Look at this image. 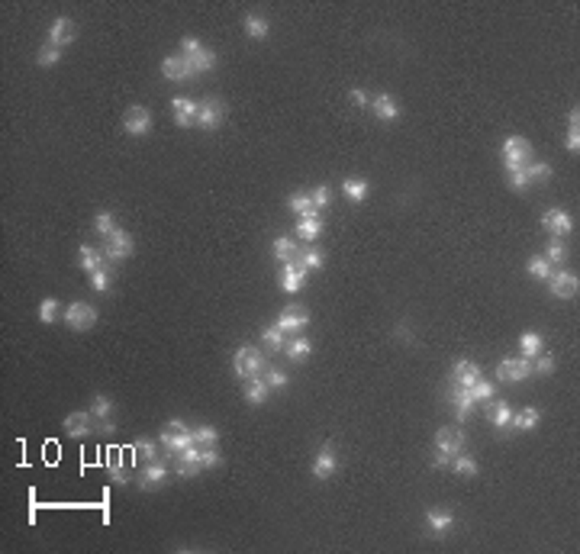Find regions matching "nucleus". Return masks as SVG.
Segmentation results:
<instances>
[{
  "mask_svg": "<svg viewBox=\"0 0 580 554\" xmlns=\"http://www.w3.org/2000/svg\"><path fill=\"white\" fill-rule=\"evenodd\" d=\"M265 371H267V358L261 348H255V345L236 348V355H232V374H236V377L252 380V377H261Z\"/></svg>",
  "mask_w": 580,
  "mask_h": 554,
  "instance_id": "1",
  "label": "nucleus"
},
{
  "mask_svg": "<svg viewBox=\"0 0 580 554\" xmlns=\"http://www.w3.org/2000/svg\"><path fill=\"white\" fill-rule=\"evenodd\" d=\"M158 445L171 455H181L187 445H194V429H187V422H181V419H168L158 432Z\"/></svg>",
  "mask_w": 580,
  "mask_h": 554,
  "instance_id": "2",
  "label": "nucleus"
},
{
  "mask_svg": "<svg viewBox=\"0 0 580 554\" xmlns=\"http://www.w3.org/2000/svg\"><path fill=\"white\" fill-rule=\"evenodd\" d=\"M181 55L191 61L194 75H203V71H210L216 65V52L203 49V46H200V39H194V36H184L181 39Z\"/></svg>",
  "mask_w": 580,
  "mask_h": 554,
  "instance_id": "3",
  "label": "nucleus"
},
{
  "mask_svg": "<svg viewBox=\"0 0 580 554\" xmlns=\"http://www.w3.org/2000/svg\"><path fill=\"white\" fill-rule=\"evenodd\" d=\"M61 319H65V326L75 329V332H87V329L97 326V310H94L91 303H84V300H75V303L65 306Z\"/></svg>",
  "mask_w": 580,
  "mask_h": 554,
  "instance_id": "4",
  "label": "nucleus"
},
{
  "mask_svg": "<svg viewBox=\"0 0 580 554\" xmlns=\"http://www.w3.org/2000/svg\"><path fill=\"white\" fill-rule=\"evenodd\" d=\"M500 155H503V168H519V165H529V161H532L535 149L526 136H510L503 142V149H500Z\"/></svg>",
  "mask_w": 580,
  "mask_h": 554,
  "instance_id": "5",
  "label": "nucleus"
},
{
  "mask_svg": "<svg viewBox=\"0 0 580 554\" xmlns=\"http://www.w3.org/2000/svg\"><path fill=\"white\" fill-rule=\"evenodd\" d=\"M222 122H226V103L222 97H206L203 103H197V126L206 132L220 130Z\"/></svg>",
  "mask_w": 580,
  "mask_h": 554,
  "instance_id": "6",
  "label": "nucleus"
},
{
  "mask_svg": "<svg viewBox=\"0 0 580 554\" xmlns=\"http://www.w3.org/2000/svg\"><path fill=\"white\" fill-rule=\"evenodd\" d=\"M136 251V242H132V236L126 232V229H116L110 239H103V255H107V265H120V261H126Z\"/></svg>",
  "mask_w": 580,
  "mask_h": 554,
  "instance_id": "7",
  "label": "nucleus"
},
{
  "mask_svg": "<svg viewBox=\"0 0 580 554\" xmlns=\"http://www.w3.org/2000/svg\"><path fill=\"white\" fill-rule=\"evenodd\" d=\"M122 130L130 132V136H149V132H152V110L142 103L130 106V110L122 113Z\"/></svg>",
  "mask_w": 580,
  "mask_h": 554,
  "instance_id": "8",
  "label": "nucleus"
},
{
  "mask_svg": "<svg viewBox=\"0 0 580 554\" xmlns=\"http://www.w3.org/2000/svg\"><path fill=\"white\" fill-rule=\"evenodd\" d=\"M281 332H303L306 326H310V310L306 306H300V303H290V306H284L281 310V316H277V322H275Z\"/></svg>",
  "mask_w": 580,
  "mask_h": 554,
  "instance_id": "9",
  "label": "nucleus"
},
{
  "mask_svg": "<svg viewBox=\"0 0 580 554\" xmlns=\"http://www.w3.org/2000/svg\"><path fill=\"white\" fill-rule=\"evenodd\" d=\"M496 377L503 384H519V380L532 377V361L529 358H503L496 365Z\"/></svg>",
  "mask_w": 580,
  "mask_h": 554,
  "instance_id": "10",
  "label": "nucleus"
},
{
  "mask_svg": "<svg viewBox=\"0 0 580 554\" xmlns=\"http://www.w3.org/2000/svg\"><path fill=\"white\" fill-rule=\"evenodd\" d=\"M548 290H551V296H557V300H574V296L580 294V277L574 271H551Z\"/></svg>",
  "mask_w": 580,
  "mask_h": 554,
  "instance_id": "11",
  "label": "nucleus"
},
{
  "mask_svg": "<svg viewBox=\"0 0 580 554\" xmlns=\"http://www.w3.org/2000/svg\"><path fill=\"white\" fill-rule=\"evenodd\" d=\"M435 451H445V455L465 451V429L461 425H442L435 432Z\"/></svg>",
  "mask_w": 580,
  "mask_h": 554,
  "instance_id": "12",
  "label": "nucleus"
},
{
  "mask_svg": "<svg viewBox=\"0 0 580 554\" xmlns=\"http://www.w3.org/2000/svg\"><path fill=\"white\" fill-rule=\"evenodd\" d=\"M65 432L71 435V439H84V435L97 432V419H94L91 410H77V413H68L65 416Z\"/></svg>",
  "mask_w": 580,
  "mask_h": 554,
  "instance_id": "13",
  "label": "nucleus"
},
{
  "mask_svg": "<svg viewBox=\"0 0 580 554\" xmlns=\"http://www.w3.org/2000/svg\"><path fill=\"white\" fill-rule=\"evenodd\" d=\"M336 467H339L336 445H332V441H326V445L316 451V458H313V477L316 480H329L332 474H336Z\"/></svg>",
  "mask_w": 580,
  "mask_h": 554,
  "instance_id": "14",
  "label": "nucleus"
},
{
  "mask_svg": "<svg viewBox=\"0 0 580 554\" xmlns=\"http://www.w3.org/2000/svg\"><path fill=\"white\" fill-rule=\"evenodd\" d=\"M371 110H374V116L381 122H397L400 120V100L393 97V94L381 91L371 97Z\"/></svg>",
  "mask_w": 580,
  "mask_h": 554,
  "instance_id": "15",
  "label": "nucleus"
},
{
  "mask_svg": "<svg viewBox=\"0 0 580 554\" xmlns=\"http://www.w3.org/2000/svg\"><path fill=\"white\" fill-rule=\"evenodd\" d=\"M165 480H168V467L161 461H149V464H142V471H139V477H136V486L139 490H158Z\"/></svg>",
  "mask_w": 580,
  "mask_h": 554,
  "instance_id": "16",
  "label": "nucleus"
},
{
  "mask_svg": "<svg viewBox=\"0 0 580 554\" xmlns=\"http://www.w3.org/2000/svg\"><path fill=\"white\" fill-rule=\"evenodd\" d=\"M542 226L548 229L555 239H565V236H571V232H574V220L567 216L565 210H557V206H555V210H545L542 213Z\"/></svg>",
  "mask_w": 580,
  "mask_h": 554,
  "instance_id": "17",
  "label": "nucleus"
},
{
  "mask_svg": "<svg viewBox=\"0 0 580 554\" xmlns=\"http://www.w3.org/2000/svg\"><path fill=\"white\" fill-rule=\"evenodd\" d=\"M175 471L181 474V477H197L200 471H203V461H200V445H187V448L181 451V455H175Z\"/></svg>",
  "mask_w": 580,
  "mask_h": 554,
  "instance_id": "18",
  "label": "nucleus"
},
{
  "mask_svg": "<svg viewBox=\"0 0 580 554\" xmlns=\"http://www.w3.org/2000/svg\"><path fill=\"white\" fill-rule=\"evenodd\" d=\"M161 75L168 77V81L181 84V81H187V77H194V68H191V61L184 58V55H165V61H161Z\"/></svg>",
  "mask_w": 580,
  "mask_h": 554,
  "instance_id": "19",
  "label": "nucleus"
},
{
  "mask_svg": "<svg viewBox=\"0 0 580 554\" xmlns=\"http://www.w3.org/2000/svg\"><path fill=\"white\" fill-rule=\"evenodd\" d=\"M426 525L435 539H442V535H448V531L455 529V516H451V509L432 506V509H426Z\"/></svg>",
  "mask_w": 580,
  "mask_h": 554,
  "instance_id": "20",
  "label": "nucleus"
},
{
  "mask_svg": "<svg viewBox=\"0 0 580 554\" xmlns=\"http://www.w3.org/2000/svg\"><path fill=\"white\" fill-rule=\"evenodd\" d=\"M171 113H175V122L181 130H191L197 126V103L191 97H175L171 100Z\"/></svg>",
  "mask_w": 580,
  "mask_h": 554,
  "instance_id": "21",
  "label": "nucleus"
},
{
  "mask_svg": "<svg viewBox=\"0 0 580 554\" xmlns=\"http://www.w3.org/2000/svg\"><path fill=\"white\" fill-rule=\"evenodd\" d=\"M448 400L455 403V416H458V422H467V416L474 413V396H471V390L467 387H461V384H451V390H448Z\"/></svg>",
  "mask_w": 580,
  "mask_h": 554,
  "instance_id": "22",
  "label": "nucleus"
},
{
  "mask_svg": "<svg viewBox=\"0 0 580 554\" xmlns=\"http://www.w3.org/2000/svg\"><path fill=\"white\" fill-rule=\"evenodd\" d=\"M306 267H300L297 261H287V265L281 267V287L287 290V294H300V290L306 287Z\"/></svg>",
  "mask_w": 580,
  "mask_h": 554,
  "instance_id": "23",
  "label": "nucleus"
},
{
  "mask_svg": "<svg viewBox=\"0 0 580 554\" xmlns=\"http://www.w3.org/2000/svg\"><path fill=\"white\" fill-rule=\"evenodd\" d=\"M75 39H77V26L71 23L68 16H58V20L52 23V30H49V42L58 46V49H65V46H71Z\"/></svg>",
  "mask_w": 580,
  "mask_h": 554,
  "instance_id": "24",
  "label": "nucleus"
},
{
  "mask_svg": "<svg viewBox=\"0 0 580 554\" xmlns=\"http://www.w3.org/2000/svg\"><path fill=\"white\" fill-rule=\"evenodd\" d=\"M77 267L87 271V274L107 267V255H103V248H97V245H81V248H77Z\"/></svg>",
  "mask_w": 580,
  "mask_h": 554,
  "instance_id": "25",
  "label": "nucleus"
},
{
  "mask_svg": "<svg viewBox=\"0 0 580 554\" xmlns=\"http://www.w3.org/2000/svg\"><path fill=\"white\" fill-rule=\"evenodd\" d=\"M484 413H487V419L496 425V429H510V422H512V406H510L506 400H487Z\"/></svg>",
  "mask_w": 580,
  "mask_h": 554,
  "instance_id": "26",
  "label": "nucleus"
},
{
  "mask_svg": "<svg viewBox=\"0 0 580 554\" xmlns=\"http://www.w3.org/2000/svg\"><path fill=\"white\" fill-rule=\"evenodd\" d=\"M290 261H297V265L306 267V271H320V267L326 265V251L316 248V245H306V248L294 251V258H290Z\"/></svg>",
  "mask_w": 580,
  "mask_h": 554,
  "instance_id": "27",
  "label": "nucleus"
},
{
  "mask_svg": "<svg viewBox=\"0 0 580 554\" xmlns=\"http://www.w3.org/2000/svg\"><path fill=\"white\" fill-rule=\"evenodd\" d=\"M481 380V365H474V361H458V365L451 367V384H461V387H471Z\"/></svg>",
  "mask_w": 580,
  "mask_h": 554,
  "instance_id": "28",
  "label": "nucleus"
},
{
  "mask_svg": "<svg viewBox=\"0 0 580 554\" xmlns=\"http://www.w3.org/2000/svg\"><path fill=\"white\" fill-rule=\"evenodd\" d=\"M242 396H245V403H252V406H265L267 396H271V387L265 384V377H252V380H245Z\"/></svg>",
  "mask_w": 580,
  "mask_h": 554,
  "instance_id": "29",
  "label": "nucleus"
},
{
  "mask_svg": "<svg viewBox=\"0 0 580 554\" xmlns=\"http://www.w3.org/2000/svg\"><path fill=\"white\" fill-rule=\"evenodd\" d=\"M320 236H322L320 213H306V216H300V222H297V239H303V242H316Z\"/></svg>",
  "mask_w": 580,
  "mask_h": 554,
  "instance_id": "30",
  "label": "nucleus"
},
{
  "mask_svg": "<svg viewBox=\"0 0 580 554\" xmlns=\"http://www.w3.org/2000/svg\"><path fill=\"white\" fill-rule=\"evenodd\" d=\"M310 351H313V342L306 339V335H297L294 342H287L284 345V355L294 361V365H303L306 358H310Z\"/></svg>",
  "mask_w": 580,
  "mask_h": 554,
  "instance_id": "31",
  "label": "nucleus"
},
{
  "mask_svg": "<svg viewBox=\"0 0 580 554\" xmlns=\"http://www.w3.org/2000/svg\"><path fill=\"white\" fill-rule=\"evenodd\" d=\"M448 467L458 474V477H477V474H481V464L474 461L471 455H461V451H458V455H451Z\"/></svg>",
  "mask_w": 580,
  "mask_h": 554,
  "instance_id": "32",
  "label": "nucleus"
},
{
  "mask_svg": "<svg viewBox=\"0 0 580 554\" xmlns=\"http://www.w3.org/2000/svg\"><path fill=\"white\" fill-rule=\"evenodd\" d=\"M342 190H345V197H348L351 203H361V200L371 194V184H367L365 177H345V181H342Z\"/></svg>",
  "mask_w": 580,
  "mask_h": 554,
  "instance_id": "33",
  "label": "nucleus"
},
{
  "mask_svg": "<svg viewBox=\"0 0 580 554\" xmlns=\"http://www.w3.org/2000/svg\"><path fill=\"white\" fill-rule=\"evenodd\" d=\"M538 419H542V413L535 410V406H526L522 413H516L510 422V429H516V432H532L535 425H538Z\"/></svg>",
  "mask_w": 580,
  "mask_h": 554,
  "instance_id": "34",
  "label": "nucleus"
},
{
  "mask_svg": "<svg viewBox=\"0 0 580 554\" xmlns=\"http://www.w3.org/2000/svg\"><path fill=\"white\" fill-rule=\"evenodd\" d=\"M242 26H245V36H252V39H267V32H271L267 20L265 16H258V13H248L242 20Z\"/></svg>",
  "mask_w": 580,
  "mask_h": 554,
  "instance_id": "35",
  "label": "nucleus"
},
{
  "mask_svg": "<svg viewBox=\"0 0 580 554\" xmlns=\"http://www.w3.org/2000/svg\"><path fill=\"white\" fill-rule=\"evenodd\" d=\"M132 455L139 458L142 464H149V461H158V441H152V439H139V441H132Z\"/></svg>",
  "mask_w": 580,
  "mask_h": 554,
  "instance_id": "36",
  "label": "nucleus"
},
{
  "mask_svg": "<svg viewBox=\"0 0 580 554\" xmlns=\"http://www.w3.org/2000/svg\"><path fill=\"white\" fill-rule=\"evenodd\" d=\"M565 149H567L571 155H577V152H580V110H577V106L571 110V126H567Z\"/></svg>",
  "mask_w": 580,
  "mask_h": 554,
  "instance_id": "37",
  "label": "nucleus"
},
{
  "mask_svg": "<svg viewBox=\"0 0 580 554\" xmlns=\"http://www.w3.org/2000/svg\"><path fill=\"white\" fill-rule=\"evenodd\" d=\"M287 206H290V213H297V216H306V213H320V210L313 206V197H310V194H303V190L290 194Z\"/></svg>",
  "mask_w": 580,
  "mask_h": 554,
  "instance_id": "38",
  "label": "nucleus"
},
{
  "mask_svg": "<svg viewBox=\"0 0 580 554\" xmlns=\"http://www.w3.org/2000/svg\"><path fill=\"white\" fill-rule=\"evenodd\" d=\"M61 55H65V49L46 42V46L36 52V65H39V68H52V65H58V61H61Z\"/></svg>",
  "mask_w": 580,
  "mask_h": 554,
  "instance_id": "39",
  "label": "nucleus"
},
{
  "mask_svg": "<svg viewBox=\"0 0 580 554\" xmlns=\"http://www.w3.org/2000/svg\"><path fill=\"white\" fill-rule=\"evenodd\" d=\"M545 261H548L551 267H555V265H565V261H567V245L561 242V239L551 236V239H548V248H545Z\"/></svg>",
  "mask_w": 580,
  "mask_h": 554,
  "instance_id": "40",
  "label": "nucleus"
},
{
  "mask_svg": "<svg viewBox=\"0 0 580 554\" xmlns=\"http://www.w3.org/2000/svg\"><path fill=\"white\" fill-rule=\"evenodd\" d=\"M271 251H275V258L281 261V265H287V261L294 258L297 245H294V239H290V236H277V239H275V245H271Z\"/></svg>",
  "mask_w": 580,
  "mask_h": 554,
  "instance_id": "41",
  "label": "nucleus"
},
{
  "mask_svg": "<svg viewBox=\"0 0 580 554\" xmlns=\"http://www.w3.org/2000/svg\"><path fill=\"white\" fill-rule=\"evenodd\" d=\"M526 271H529V277H535V281H548L555 267H551L548 261H545V255H535V258H529Z\"/></svg>",
  "mask_w": 580,
  "mask_h": 554,
  "instance_id": "42",
  "label": "nucleus"
},
{
  "mask_svg": "<svg viewBox=\"0 0 580 554\" xmlns=\"http://www.w3.org/2000/svg\"><path fill=\"white\" fill-rule=\"evenodd\" d=\"M519 348H522V358H529V361H532L535 355H542V335H538V332H522Z\"/></svg>",
  "mask_w": 580,
  "mask_h": 554,
  "instance_id": "43",
  "label": "nucleus"
},
{
  "mask_svg": "<svg viewBox=\"0 0 580 554\" xmlns=\"http://www.w3.org/2000/svg\"><path fill=\"white\" fill-rule=\"evenodd\" d=\"M91 413H94V419H97V422H110L113 400H110V396H103V394H97V396L91 400Z\"/></svg>",
  "mask_w": 580,
  "mask_h": 554,
  "instance_id": "44",
  "label": "nucleus"
},
{
  "mask_svg": "<svg viewBox=\"0 0 580 554\" xmlns=\"http://www.w3.org/2000/svg\"><path fill=\"white\" fill-rule=\"evenodd\" d=\"M261 339H265V345L271 351H284V345H287V332H281L277 326H265L261 329Z\"/></svg>",
  "mask_w": 580,
  "mask_h": 554,
  "instance_id": "45",
  "label": "nucleus"
},
{
  "mask_svg": "<svg viewBox=\"0 0 580 554\" xmlns=\"http://www.w3.org/2000/svg\"><path fill=\"white\" fill-rule=\"evenodd\" d=\"M107 467H110V480H113V484H130V480H132L130 471L122 467V455H120V451H113V455H110Z\"/></svg>",
  "mask_w": 580,
  "mask_h": 554,
  "instance_id": "46",
  "label": "nucleus"
},
{
  "mask_svg": "<svg viewBox=\"0 0 580 554\" xmlns=\"http://www.w3.org/2000/svg\"><path fill=\"white\" fill-rule=\"evenodd\" d=\"M526 175H529V181L532 184H545V181H551V165L548 161H529Z\"/></svg>",
  "mask_w": 580,
  "mask_h": 554,
  "instance_id": "47",
  "label": "nucleus"
},
{
  "mask_svg": "<svg viewBox=\"0 0 580 554\" xmlns=\"http://www.w3.org/2000/svg\"><path fill=\"white\" fill-rule=\"evenodd\" d=\"M94 232H97V236H103V239H110V236H113V232H116V220H113V213H107V210H103V213H97V216H94Z\"/></svg>",
  "mask_w": 580,
  "mask_h": 554,
  "instance_id": "48",
  "label": "nucleus"
},
{
  "mask_svg": "<svg viewBox=\"0 0 580 554\" xmlns=\"http://www.w3.org/2000/svg\"><path fill=\"white\" fill-rule=\"evenodd\" d=\"M216 441H220V432H216L213 425H200V429H194V445H200V448H213Z\"/></svg>",
  "mask_w": 580,
  "mask_h": 554,
  "instance_id": "49",
  "label": "nucleus"
},
{
  "mask_svg": "<svg viewBox=\"0 0 580 554\" xmlns=\"http://www.w3.org/2000/svg\"><path fill=\"white\" fill-rule=\"evenodd\" d=\"M506 175H510V187L512 190H529V187H532V181H529V175H526V165L506 168Z\"/></svg>",
  "mask_w": 580,
  "mask_h": 554,
  "instance_id": "50",
  "label": "nucleus"
},
{
  "mask_svg": "<svg viewBox=\"0 0 580 554\" xmlns=\"http://www.w3.org/2000/svg\"><path fill=\"white\" fill-rule=\"evenodd\" d=\"M39 319H42L46 326H52L55 319H58V300H55V296H46V300L39 303Z\"/></svg>",
  "mask_w": 580,
  "mask_h": 554,
  "instance_id": "51",
  "label": "nucleus"
},
{
  "mask_svg": "<svg viewBox=\"0 0 580 554\" xmlns=\"http://www.w3.org/2000/svg\"><path fill=\"white\" fill-rule=\"evenodd\" d=\"M555 367H557L555 355H545L542 351V355L532 358V374H545V377H548V374H555Z\"/></svg>",
  "mask_w": 580,
  "mask_h": 554,
  "instance_id": "52",
  "label": "nucleus"
},
{
  "mask_svg": "<svg viewBox=\"0 0 580 554\" xmlns=\"http://www.w3.org/2000/svg\"><path fill=\"white\" fill-rule=\"evenodd\" d=\"M471 396H474V403H487V400H493V384H487V380H477V384H471Z\"/></svg>",
  "mask_w": 580,
  "mask_h": 554,
  "instance_id": "53",
  "label": "nucleus"
},
{
  "mask_svg": "<svg viewBox=\"0 0 580 554\" xmlns=\"http://www.w3.org/2000/svg\"><path fill=\"white\" fill-rule=\"evenodd\" d=\"M261 377H265V384H267L271 390H284V387H287V374H284L281 367H267Z\"/></svg>",
  "mask_w": 580,
  "mask_h": 554,
  "instance_id": "54",
  "label": "nucleus"
},
{
  "mask_svg": "<svg viewBox=\"0 0 580 554\" xmlns=\"http://www.w3.org/2000/svg\"><path fill=\"white\" fill-rule=\"evenodd\" d=\"M110 281H113L110 267H100V271H94V274H91V287L97 290V294H107V290H110Z\"/></svg>",
  "mask_w": 580,
  "mask_h": 554,
  "instance_id": "55",
  "label": "nucleus"
},
{
  "mask_svg": "<svg viewBox=\"0 0 580 554\" xmlns=\"http://www.w3.org/2000/svg\"><path fill=\"white\" fill-rule=\"evenodd\" d=\"M310 197H313V206H316V210H326V206L332 203V190H329L326 184H320V187H316Z\"/></svg>",
  "mask_w": 580,
  "mask_h": 554,
  "instance_id": "56",
  "label": "nucleus"
},
{
  "mask_svg": "<svg viewBox=\"0 0 580 554\" xmlns=\"http://www.w3.org/2000/svg\"><path fill=\"white\" fill-rule=\"evenodd\" d=\"M200 461H203V467H220L222 455L216 451V445H213V448H200Z\"/></svg>",
  "mask_w": 580,
  "mask_h": 554,
  "instance_id": "57",
  "label": "nucleus"
},
{
  "mask_svg": "<svg viewBox=\"0 0 580 554\" xmlns=\"http://www.w3.org/2000/svg\"><path fill=\"white\" fill-rule=\"evenodd\" d=\"M348 97H351V103H355V106H371V97H367L361 87H351Z\"/></svg>",
  "mask_w": 580,
  "mask_h": 554,
  "instance_id": "58",
  "label": "nucleus"
},
{
  "mask_svg": "<svg viewBox=\"0 0 580 554\" xmlns=\"http://www.w3.org/2000/svg\"><path fill=\"white\" fill-rule=\"evenodd\" d=\"M448 461H451V455H445V451H435L432 455V467H448Z\"/></svg>",
  "mask_w": 580,
  "mask_h": 554,
  "instance_id": "59",
  "label": "nucleus"
}]
</instances>
